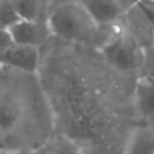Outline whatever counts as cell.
<instances>
[{
    "mask_svg": "<svg viewBox=\"0 0 154 154\" xmlns=\"http://www.w3.org/2000/svg\"><path fill=\"white\" fill-rule=\"evenodd\" d=\"M50 2L56 3V5H58V4H61V3H65V2H69V0H50Z\"/></svg>",
    "mask_w": 154,
    "mask_h": 154,
    "instance_id": "cell-16",
    "label": "cell"
},
{
    "mask_svg": "<svg viewBox=\"0 0 154 154\" xmlns=\"http://www.w3.org/2000/svg\"><path fill=\"white\" fill-rule=\"evenodd\" d=\"M50 154H81L76 143L66 135H56L45 145Z\"/></svg>",
    "mask_w": 154,
    "mask_h": 154,
    "instance_id": "cell-10",
    "label": "cell"
},
{
    "mask_svg": "<svg viewBox=\"0 0 154 154\" xmlns=\"http://www.w3.org/2000/svg\"><path fill=\"white\" fill-rule=\"evenodd\" d=\"M137 5L154 26V0H141Z\"/></svg>",
    "mask_w": 154,
    "mask_h": 154,
    "instance_id": "cell-12",
    "label": "cell"
},
{
    "mask_svg": "<svg viewBox=\"0 0 154 154\" xmlns=\"http://www.w3.org/2000/svg\"><path fill=\"white\" fill-rule=\"evenodd\" d=\"M12 43H14V41H12V38H11L10 31H5V30L0 29V56H2Z\"/></svg>",
    "mask_w": 154,
    "mask_h": 154,
    "instance_id": "cell-13",
    "label": "cell"
},
{
    "mask_svg": "<svg viewBox=\"0 0 154 154\" xmlns=\"http://www.w3.org/2000/svg\"><path fill=\"white\" fill-rule=\"evenodd\" d=\"M84 7L99 26L114 24L120 18L122 12H125L115 0H88L84 3Z\"/></svg>",
    "mask_w": 154,
    "mask_h": 154,
    "instance_id": "cell-6",
    "label": "cell"
},
{
    "mask_svg": "<svg viewBox=\"0 0 154 154\" xmlns=\"http://www.w3.org/2000/svg\"><path fill=\"white\" fill-rule=\"evenodd\" d=\"M107 60L120 70H133L138 64V54L133 38L116 37L106 46Z\"/></svg>",
    "mask_w": 154,
    "mask_h": 154,
    "instance_id": "cell-4",
    "label": "cell"
},
{
    "mask_svg": "<svg viewBox=\"0 0 154 154\" xmlns=\"http://www.w3.org/2000/svg\"><path fill=\"white\" fill-rule=\"evenodd\" d=\"M2 154H19V153H14V152H5V153H2Z\"/></svg>",
    "mask_w": 154,
    "mask_h": 154,
    "instance_id": "cell-17",
    "label": "cell"
},
{
    "mask_svg": "<svg viewBox=\"0 0 154 154\" xmlns=\"http://www.w3.org/2000/svg\"><path fill=\"white\" fill-rule=\"evenodd\" d=\"M135 104L139 115L154 120V77L143 76L138 80L135 88Z\"/></svg>",
    "mask_w": 154,
    "mask_h": 154,
    "instance_id": "cell-7",
    "label": "cell"
},
{
    "mask_svg": "<svg viewBox=\"0 0 154 154\" xmlns=\"http://www.w3.org/2000/svg\"><path fill=\"white\" fill-rule=\"evenodd\" d=\"M3 68H4V66H3V65H2V64H0V76H2V72H3Z\"/></svg>",
    "mask_w": 154,
    "mask_h": 154,
    "instance_id": "cell-19",
    "label": "cell"
},
{
    "mask_svg": "<svg viewBox=\"0 0 154 154\" xmlns=\"http://www.w3.org/2000/svg\"><path fill=\"white\" fill-rule=\"evenodd\" d=\"M50 30L57 37L72 42L91 43L99 37V26L80 2H65L56 5L48 16Z\"/></svg>",
    "mask_w": 154,
    "mask_h": 154,
    "instance_id": "cell-1",
    "label": "cell"
},
{
    "mask_svg": "<svg viewBox=\"0 0 154 154\" xmlns=\"http://www.w3.org/2000/svg\"><path fill=\"white\" fill-rule=\"evenodd\" d=\"M115 2L119 4V7L122 8L123 11H126V12H127L128 10H131L133 7H135V5L138 4L141 0H115Z\"/></svg>",
    "mask_w": 154,
    "mask_h": 154,
    "instance_id": "cell-14",
    "label": "cell"
},
{
    "mask_svg": "<svg viewBox=\"0 0 154 154\" xmlns=\"http://www.w3.org/2000/svg\"><path fill=\"white\" fill-rule=\"evenodd\" d=\"M23 118V103L16 93L0 85V133L16 128Z\"/></svg>",
    "mask_w": 154,
    "mask_h": 154,
    "instance_id": "cell-5",
    "label": "cell"
},
{
    "mask_svg": "<svg viewBox=\"0 0 154 154\" xmlns=\"http://www.w3.org/2000/svg\"><path fill=\"white\" fill-rule=\"evenodd\" d=\"M20 19L12 0H0V29L10 31L11 27L15 26Z\"/></svg>",
    "mask_w": 154,
    "mask_h": 154,
    "instance_id": "cell-11",
    "label": "cell"
},
{
    "mask_svg": "<svg viewBox=\"0 0 154 154\" xmlns=\"http://www.w3.org/2000/svg\"><path fill=\"white\" fill-rule=\"evenodd\" d=\"M51 32L48 20H29L20 19L15 26L10 29L14 43L39 48L48 39Z\"/></svg>",
    "mask_w": 154,
    "mask_h": 154,
    "instance_id": "cell-3",
    "label": "cell"
},
{
    "mask_svg": "<svg viewBox=\"0 0 154 154\" xmlns=\"http://www.w3.org/2000/svg\"><path fill=\"white\" fill-rule=\"evenodd\" d=\"M125 154H154V126L135 128L127 142Z\"/></svg>",
    "mask_w": 154,
    "mask_h": 154,
    "instance_id": "cell-8",
    "label": "cell"
},
{
    "mask_svg": "<svg viewBox=\"0 0 154 154\" xmlns=\"http://www.w3.org/2000/svg\"><path fill=\"white\" fill-rule=\"evenodd\" d=\"M22 19L48 20L45 19V0H12Z\"/></svg>",
    "mask_w": 154,
    "mask_h": 154,
    "instance_id": "cell-9",
    "label": "cell"
},
{
    "mask_svg": "<svg viewBox=\"0 0 154 154\" xmlns=\"http://www.w3.org/2000/svg\"><path fill=\"white\" fill-rule=\"evenodd\" d=\"M77 2H80V3H81V4H84V3H87L88 0H77Z\"/></svg>",
    "mask_w": 154,
    "mask_h": 154,
    "instance_id": "cell-18",
    "label": "cell"
},
{
    "mask_svg": "<svg viewBox=\"0 0 154 154\" xmlns=\"http://www.w3.org/2000/svg\"><path fill=\"white\" fill-rule=\"evenodd\" d=\"M29 154H50V153H49V150L46 149V146L43 145V146H41V147H37V149H34L31 153H29Z\"/></svg>",
    "mask_w": 154,
    "mask_h": 154,
    "instance_id": "cell-15",
    "label": "cell"
},
{
    "mask_svg": "<svg viewBox=\"0 0 154 154\" xmlns=\"http://www.w3.org/2000/svg\"><path fill=\"white\" fill-rule=\"evenodd\" d=\"M0 64L16 72L32 75L38 69L39 51H38V48H34V46L12 43L0 56Z\"/></svg>",
    "mask_w": 154,
    "mask_h": 154,
    "instance_id": "cell-2",
    "label": "cell"
}]
</instances>
